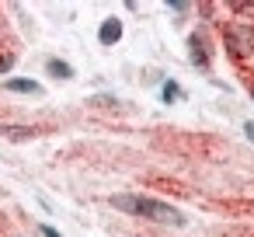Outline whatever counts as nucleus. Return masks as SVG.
Listing matches in <instances>:
<instances>
[{
    "mask_svg": "<svg viewBox=\"0 0 254 237\" xmlns=\"http://www.w3.org/2000/svg\"><path fill=\"white\" fill-rule=\"evenodd\" d=\"M191 63L195 67H209V56H205V42L198 35H191Z\"/></svg>",
    "mask_w": 254,
    "mask_h": 237,
    "instance_id": "39448f33",
    "label": "nucleus"
},
{
    "mask_svg": "<svg viewBox=\"0 0 254 237\" xmlns=\"http://www.w3.org/2000/svg\"><path fill=\"white\" fill-rule=\"evenodd\" d=\"M7 91H18V94H39L42 87L32 84V80H7Z\"/></svg>",
    "mask_w": 254,
    "mask_h": 237,
    "instance_id": "0eeeda50",
    "label": "nucleus"
},
{
    "mask_svg": "<svg viewBox=\"0 0 254 237\" xmlns=\"http://www.w3.org/2000/svg\"><path fill=\"white\" fill-rule=\"evenodd\" d=\"M98 39H101V46H115V42L122 39V25H119V18H108V21H101V32H98Z\"/></svg>",
    "mask_w": 254,
    "mask_h": 237,
    "instance_id": "7ed1b4c3",
    "label": "nucleus"
},
{
    "mask_svg": "<svg viewBox=\"0 0 254 237\" xmlns=\"http://www.w3.org/2000/svg\"><path fill=\"white\" fill-rule=\"evenodd\" d=\"M178 94H181V87H178V84H164V98H167V101H174Z\"/></svg>",
    "mask_w": 254,
    "mask_h": 237,
    "instance_id": "1a4fd4ad",
    "label": "nucleus"
},
{
    "mask_svg": "<svg viewBox=\"0 0 254 237\" xmlns=\"http://www.w3.org/2000/svg\"><path fill=\"white\" fill-rule=\"evenodd\" d=\"M251 98H254V87H251Z\"/></svg>",
    "mask_w": 254,
    "mask_h": 237,
    "instance_id": "f8f14e48",
    "label": "nucleus"
},
{
    "mask_svg": "<svg viewBox=\"0 0 254 237\" xmlns=\"http://www.w3.org/2000/svg\"><path fill=\"white\" fill-rule=\"evenodd\" d=\"M42 234H46V237H60V234H56L53 227H42Z\"/></svg>",
    "mask_w": 254,
    "mask_h": 237,
    "instance_id": "9b49d317",
    "label": "nucleus"
},
{
    "mask_svg": "<svg viewBox=\"0 0 254 237\" xmlns=\"http://www.w3.org/2000/svg\"><path fill=\"white\" fill-rule=\"evenodd\" d=\"M226 46L233 56H254V25H233L226 32Z\"/></svg>",
    "mask_w": 254,
    "mask_h": 237,
    "instance_id": "f03ea898",
    "label": "nucleus"
},
{
    "mask_svg": "<svg viewBox=\"0 0 254 237\" xmlns=\"http://www.w3.org/2000/svg\"><path fill=\"white\" fill-rule=\"evenodd\" d=\"M11 67H14V56H11V53H0V77H4Z\"/></svg>",
    "mask_w": 254,
    "mask_h": 237,
    "instance_id": "6e6552de",
    "label": "nucleus"
},
{
    "mask_svg": "<svg viewBox=\"0 0 254 237\" xmlns=\"http://www.w3.org/2000/svg\"><path fill=\"white\" fill-rule=\"evenodd\" d=\"M46 70H49L53 77H63V80H66V77H73V67H70V63H60V60H49V63H46Z\"/></svg>",
    "mask_w": 254,
    "mask_h": 237,
    "instance_id": "423d86ee",
    "label": "nucleus"
},
{
    "mask_svg": "<svg viewBox=\"0 0 254 237\" xmlns=\"http://www.w3.org/2000/svg\"><path fill=\"white\" fill-rule=\"evenodd\" d=\"M112 206L122 209V213H132V216H146V220H157V223H174L181 227L185 216L167 206V202H157V199H146V195H112Z\"/></svg>",
    "mask_w": 254,
    "mask_h": 237,
    "instance_id": "f257e3e1",
    "label": "nucleus"
},
{
    "mask_svg": "<svg viewBox=\"0 0 254 237\" xmlns=\"http://www.w3.org/2000/svg\"><path fill=\"white\" fill-rule=\"evenodd\" d=\"M0 136H7V140H32L35 129H28V126H0Z\"/></svg>",
    "mask_w": 254,
    "mask_h": 237,
    "instance_id": "20e7f679",
    "label": "nucleus"
},
{
    "mask_svg": "<svg viewBox=\"0 0 254 237\" xmlns=\"http://www.w3.org/2000/svg\"><path fill=\"white\" fill-rule=\"evenodd\" d=\"M244 133H247V136L254 140V122H247V126H244Z\"/></svg>",
    "mask_w": 254,
    "mask_h": 237,
    "instance_id": "9d476101",
    "label": "nucleus"
}]
</instances>
